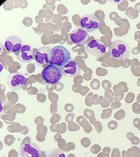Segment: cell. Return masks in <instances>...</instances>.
<instances>
[{
    "label": "cell",
    "mask_w": 140,
    "mask_h": 157,
    "mask_svg": "<svg viewBox=\"0 0 140 157\" xmlns=\"http://www.w3.org/2000/svg\"><path fill=\"white\" fill-rule=\"evenodd\" d=\"M133 124L140 131V119L136 118L133 121Z\"/></svg>",
    "instance_id": "cell-27"
},
{
    "label": "cell",
    "mask_w": 140,
    "mask_h": 157,
    "mask_svg": "<svg viewBox=\"0 0 140 157\" xmlns=\"http://www.w3.org/2000/svg\"><path fill=\"white\" fill-rule=\"evenodd\" d=\"M120 86L118 85H115L114 86V92L115 94H119L122 93V90L121 89H120Z\"/></svg>",
    "instance_id": "cell-29"
},
{
    "label": "cell",
    "mask_w": 140,
    "mask_h": 157,
    "mask_svg": "<svg viewBox=\"0 0 140 157\" xmlns=\"http://www.w3.org/2000/svg\"><path fill=\"white\" fill-rule=\"evenodd\" d=\"M84 115L85 116L87 119H89V117L90 116V115L95 116V114L94 111L90 109H86L85 110Z\"/></svg>",
    "instance_id": "cell-24"
},
{
    "label": "cell",
    "mask_w": 140,
    "mask_h": 157,
    "mask_svg": "<svg viewBox=\"0 0 140 157\" xmlns=\"http://www.w3.org/2000/svg\"><path fill=\"white\" fill-rule=\"evenodd\" d=\"M104 97H102V96H101V97H99V98H98V103H99V104H101V103L103 101V100H104Z\"/></svg>",
    "instance_id": "cell-34"
},
{
    "label": "cell",
    "mask_w": 140,
    "mask_h": 157,
    "mask_svg": "<svg viewBox=\"0 0 140 157\" xmlns=\"http://www.w3.org/2000/svg\"><path fill=\"white\" fill-rule=\"evenodd\" d=\"M136 101L138 103H140V93L138 96L137 98H136Z\"/></svg>",
    "instance_id": "cell-35"
},
{
    "label": "cell",
    "mask_w": 140,
    "mask_h": 157,
    "mask_svg": "<svg viewBox=\"0 0 140 157\" xmlns=\"http://www.w3.org/2000/svg\"><path fill=\"white\" fill-rule=\"evenodd\" d=\"M63 75L71 78H75L80 75L81 70L74 60H71L66 65L62 67Z\"/></svg>",
    "instance_id": "cell-10"
},
{
    "label": "cell",
    "mask_w": 140,
    "mask_h": 157,
    "mask_svg": "<svg viewBox=\"0 0 140 157\" xmlns=\"http://www.w3.org/2000/svg\"><path fill=\"white\" fill-rule=\"evenodd\" d=\"M46 157H66L64 151L59 148L50 150L46 153Z\"/></svg>",
    "instance_id": "cell-13"
},
{
    "label": "cell",
    "mask_w": 140,
    "mask_h": 157,
    "mask_svg": "<svg viewBox=\"0 0 140 157\" xmlns=\"http://www.w3.org/2000/svg\"><path fill=\"white\" fill-rule=\"evenodd\" d=\"M89 38L88 33L82 29L78 28L72 32L70 34V39L76 45L82 46L85 45Z\"/></svg>",
    "instance_id": "cell-8"
},
{
    "label": "cell",
    "mask_w": 140,
    "mask_h": 157,
    "mask_svg": "<svg viewBox=\"0 0 140 157\" xmlns=\"http://www.w3.org/2000/svg\"><path fill=\"white\" fill-rule=\"evenodd\" d=\"M119 85L122 88V92L126 93L128 91V89L127 87V83L125 82H121L119 83Z\"/></svg>",
    "instance_id": "cell-26"
},
{
    "label": "cell",
    "mask_w": 140,
    "mask_h": 157,
    "mask_svg": "<svg viewBox=\"0 0 140 157\" xmlns=\"http://www.w3.org/2000/svg\"><path fill=\"white\" fill-rule=\"evenodd\" d=\"M6 48L10 52L19 51L22 46V42L18 36H9L5 41Z\"/></svg>",
    "instance_id": "cell-11"
},
{
    "label": "cell",
    "mask_w": 140,
    "mask_h": 157,
    "mask_svg": "<svg viewBox=\"0 0 140 157\" xmlns=\"http://www.w3.org/2000/svg\"><path fill=\"white\" fill-rule=\"evenodd\" d=\"M110 104H111V103L109 101L106 99L105 98H104L103 101L101 103L100 105L103 108H106L110 106Z\"/></svg>",
    "instance_id": "cell-28"
},
{
    "label": "cell",
    "mask_w": 140,
    "mask_h": 157,
    "mask_svg": "<svg viewBox=\"0 0 140 157\" xmlns=\"http://www.w3.org/2000/svg\"><path fill=\"white\" fill-rule=\"evenodd\" d=\"M71 56L69 51L62 46H57L50 50L49 62L50 64L62 67L70 61Z\"/></svg>",
    "instance_id": "cell-1"
},
{
    "label": "cell",
    "mask_w": 140,
    "mask_h": 157,
    "mask_svg": "<svg viewBox=\"0 0 140 157\" xmlns=\"http://www.w3.org/2000/svg\"><path fill=\"white\" fill-rule=\"evenodd\" d=\"M89 120H90V123L91 124H94V122H95L96 121V118L95 117V116L94 115H90L89 116Z\"/></svg>",
    "instance_id": "cell-32"
},
{
    "label": "cell",
    "mask_w": 140,
    "mask_h": 157,
    "mask_svg": "<svg viewBox=\"0 0 140 157\" xmlns=\"http://www.w3.org/2000/svg\"><path fill=\"white\" fill-rule=\"evenodd\" d=\"M113 96H114V94L112 92V90L110 89L106 90L105 92V98L108 100L110 102V103H112L114 98H113Z\"/></svg>",
    "instance_id": "cell-16"
},
{
    "label": "cell",
    "mask_w": 140,
    "mask_h": 157,
    "mask_svg": "<svg viewBox=\"0 0 140 157\" xmlns=\"http://www.w3.org/2000/svg\"><path fill=\"white\" fill-rule=\"evenodd\" d=\"M91 88L95 90H97L100 88V82L97 79H94V81H92L91 83Z\"/></svg>",
    "instance_id": "cell-21"
},
{
    "label": "cell",
    "mask_w": 140,
    "mask_h": 157,
    "mask_svg": "<svg viewBox=\"0 0 140 157\" xmlns=\"http://www.w3.org/2000/svg\"><path fill=\"white\" fill-rule=\"evenodd\" d=\"M138 147L139 150V151H140V145H139Z\"/></svg>",
    "instance_id": "cell-36"
},
{
    "label": "cell",
    "mask_w": 140,
    "mask_h": 157,
    "mask_svg": "<svg viewBox=\"0 0 140 157\" xmlns=\"http://www.w3.org/2000/svg\"><path fill=\"white\" fill-rule=\"evenodd\" d=\"M6 82L11 90L17 91L22 89L27 83V79L24 74L17 71L10 73L7 78Z\"/></svg>",
    "instance_id": "cell-4"
},
{
    "label": "cell",
    "mask_w": 140,
    "mask_h": 157,
    "mask_svg": "<svg viewBox=\"0 0 140 157\" xmlns=\"http://www.w3.org/2000/svg\"><path fill=\"white\" fill-rule=\"evenodd\" d=\"M80 26L82 29L87 33H91L99 28V20L94 14L86 15L80 19Z\"/></svg>",
    "instance_id": "cell-5"
},
{
    "label": "cell",
    "mask_w": 140,
    "mask_h": 157,
    "mask_svg": "<svg viewBox=\"0 0 140 157\" xmlns=\"http://www.w3.org/2000/svg\"><path fill=\"white\" fill-rule=\"evenodd\" d=\"M132 110L133 112L136 114H140V105L138 102L134 103L132 105Z\"/></svg>",
    "instance_id": "cell-18"
},
{
    "label": "cell",
    "mask_w": 140,
    "mask_h": 157,
    "mask_svg": "<svg viewBox=\"0 0 140 157\" xmlns=\"http://www.w3.org/2000/svg\"><path fill=\"white\" fill-rule=\"evenodd\" d=\"M138 140H139L138 137L134 136L131 138L130 141H131V143H132V144H138V143H136V141Z\"/></svg>",
    "instance_id": "cell-30"
},
{
    "label": "cell",
    "mask_w": 140,
    "mask_h": 157,
    "mask_svg": "<svg viewBox=\"0 0 140 157\" xmlns=\"http://www.w3.org/2000/svg\"><path fill=\"white\" fill-rule=\"evenodd\" d=\"M131 50L124 41L116 40L111 42L109 48V52L112 58L117 60H124L129 57Z\"/></svg>",
    "instance_id": "cell-2"
},
{
    "label": "cell",
    "mask_w": 140,
    "mask_h": 157,
    "mask_svg": "<svg viewBox=\"0 0 140 157\" xmlns=\"http://www.w3.org/2000/svg\"><path fill=\"white\" fill-rule=\"evenodd\" d=\"M98 96L97 95H95L94 98H93L92 103L94 105H98Z\"/></svg>",
    "instance_id": "cell-31"
},
{
    "label": "cell",
    "mask_w": 140,
    "mask_h": 157,
    "mask_svg": "<svg viewBox=\"0 0 140 157\" xmlns=\"http://www.w3.org/2000/svg\"><path fill=\"white\" fill-rule=\"evenodd\" d=\"M94 125L95 129H96L98 133V134L100 133L103 130V127L102 124L100 121H96L94 124Z\"/></svg>",
    "instance_id": "cell-20"
},
{
    "label": "cell",
    "mask_w": 140,
    "mask_h": 157,
    "mask_svg": "<svg viewBox=\"0 0 140 157\" xmlns=\"http://www.w3.org/2000/svg\"><path fill=\"white\" fill-rule=\"evenodd\" d=\"M33 57V48L30 44H24L18 51L17 59L25 63H30Z\"/></svg>",
    "instance_id": "cell-9"
},
{
    "label": "cell",
    "mask_w": 140,
    "mask_h": 157,
    "mask_svg": "<svg viewBox=\"0 0 140 157\" xmlns=\"http://www.w3.org/2000/svg\"><path fill=\"white\" fill-rule=\"evenodd\" d=\"M134 136V135L133 133L128 132L127 135V137L129 140H130L131 138Z\"/></svg>",
    "instance_id": "cell-33"
},
{
    "label": "cell",
    "mask_w": 140,
    "mask_h": 157,
    "mask_svg": "<svg viewBox=\"0 0 140 157\" xmlns=\"http://www.w3.org/2000/svg\"><path fill=\"white\" fill-rule=\"evenodd\" d=\"M102 85L103 88L105 90L110 89L111 87V82L106 80L103 81L102 82Z\"/></svg>",
    "instance_id": "cell-23"
},
{
    "label": "cell",
    "mask_w": 140,
    "mask_h": 157,
    "mask_svg": "<svg viewBox=\"0 0 140 157\" xmlns=\"http://www.w3.org/2000/svg\"><path fill=\"white\" fill-rule=\"evenodd\" d=\"M50 48L43 46L37 51L35 55V60L37 65L43 66L49 63V56L50 52Z\"/></svg>",
    "instance_id": "cell-12"
},
{
    "label": "cell",
    "mask_w": 140,
    "mask_h": 157,
    "mask_svg": "<svg viewBox=\"0 0 140 157\" xmlns=\"http://www.w3.org/2000/svg\"><path fill=\"white\" fill-rule=\"evenodd\" d=\"M124 96V93L119 94H114V100L116 101H120L123 98Z\"/></svg>",
    "instance_id": "cell-25"
},
{
    "label": "cell",
    "mask_w": 140,
    "mask_h": 157,
    "mask_svg": "<svg viewBox=\"0 0 140 157\" xmlns=\"http://www.w3.org/2000/svg\"><path fill=\"white\" fill-rule=\"evenodd\" d=\"M86 50L89 54L97 58L103 57L106 51L104 43L101 40L98 39L92 40L87 43Z\"/></svg>",
    "instance_id": "cell-6"
},
{
    "label": "cell",
    "mask_w": 140,
    "mask_h": 157,
    "mask_svg": "<svg viewBox=\"0 0 140 157\" xmlns=\"http://www.w3.org/2000/svg\"><path fill=\"white\" fill-rule=\"evenodd\" d=\"M121 103L119 101H115L112 103V104L111 105V108L112 109H118L119 108L121 107Z\"/></svg>",
    "instance_id": "cell-22"
},
{
    "label": "cell",
    "mask_w": 140,
    "mask_h": 157,
    "mask_svg": "<svg viewBox=\"0 0 140 157\" xmlns=\"http://www.w3.org/2000/svg\"><path fill=\"white\" fill-rule=\"evenodd\" d=\"M108 127L111 130H115L118 127V122L115 120L110 121L108 124Z\"/></svg>",
    "instance_id": "cell-19"
},
{
    "label": "cell",
    "mask_w": 140,
    "mask_h": 157,
    "mask_svg": "<svg viewBox=\"0 0 140 157\" xmlns=\"http://www.w3.org/2000/svg\"><path fill=\"white\" fill-rule=\"evenodd\" d=\"M126 116V113L123 109H120L116 112L114 114V118L116 120H120L124 118Z\"/></svg>",
    "instance_id": "cell-15"
},
{
    "label": "cell",
    "mask_w": 140,
    "mask_h": 157,
    "mask_svg": "<svg viewBox=\"0 0 140 157\" xmlns=\"http://www.w3.org/2000/svg\"><path fill=\"white\" fill-rule=\"evenodd\" d=\"M41 150L37 144L34 143L22 144L19 150L22 157H40Z\"/></svg>",
    "instance_id": "cell-7"
},
{
    "label": "cell",
    "mask_w": 140,
    "mask_h": 157,
    "mask_svg": "<svg viewBox=\"0 0 140 157\" xmlns=\"http://www.w3.org/2000/svg\"><path fill=\"white\" fill-rule=\"evenodd\" d=\"M112 112V109L111 108H107L104 109L102 111L101 117L102 119H107L109 118Z\"/></svg>",
    "instance_id": "cell-14"
},
{
    "label": "cell",
    "mask_w": 140,
    "mask_h": 157,
    "mask_svg": "<svg viewBox=\"0 0 140 157\" xmlns=\"http://www.w3.org/2000/svg\"><path fill=\"white\" fill-rule=\"evenodd\" d=\"M135 97V95L134 93H129L125 98V101L128 104H130L134 101Z\"/></svg>",
    "instance_id": "cell-17"
},
{
    "label": "cell",
    "mask_w": 140,
    "mask_h": 157,
    "mask_svg": "<svg viewBox=\"0 0 140 157\" xmlns=\"http://www.w3.org/2000/svg\"><path fill=\"white\" fill-rule=\"evenodd\" d=\"M62 67L50 64L44 68L41 72L43 79L47 83L54 84L59 82L63 75Z\"/></svg>",
    "instance_id": "cell-3"
}]
</instances>
